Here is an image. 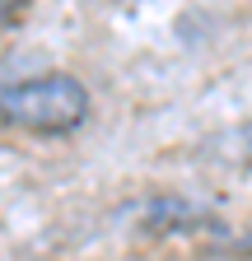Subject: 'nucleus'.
Listing matches in <instances>:
<instances>
[{
    "label": "nucleus",
    "mask_w": 252,
    "mask_h": 261,
    "mask_svg": "<svg viewBox=\"0 0 252 261\" xmlns=\"http://www.w3.org/2000/svg\"><path fill=\"white\" fill-rule=\"evenodd\" d=\"M89 117V89L75 75H38L0 89V121L28 136H66Z\"/></svg>",
    "instance_id": "obj_1"
},
{
    "label": "nucleus",
    "mask_w": 252,
    "mask_h": 261,
    "mask_svg": "<svg viewBox=\"0 0 252 261\" xmlns=\"http://www.w3.org/2000/svg\"><path fill=\"white\" fill-rule=\"evenodd\" d=\"M145 224L149 228H164V233H173V228H206L210 224V210L196 205V201H154L145 210Z\"/></svg>",
    "instance_id": "obj_2"
},
{
    "label": "nucleus",
    "mask_w": 252,
    "mask_h": 261,
    "mask_svg": "<svg viewBox=\"0 0 252 261\" xmlns=\"http://www.w3.org/2000/svg\"><path fill=\"white\" fill-rule=\"evenodd\" d=\"M210 154H215V163H234V168H247V163H252V121H243V126L224 130V136H215Z\"/></svg>",
    "instance_id": "obj_3"
},
{
    "label": "nucleus",
    "mask_w": 252,
    "mask_h": 261,
    "mask_svg": "<svg viewBox=\"0 0 252 261\" xmlns=\"http://www.w3.org/2000/svg\"><path fill=\"white\" fill-rule=\"evenodd\" d=\"M224 252H243V256H252V233H243V238H229V243H224Z\"/></svg>",
    "instance_id": "obj_4"
},
{
    "label": "nucleus",
    "mask_w": 252,
    "mask_h": 261,
    "mask_svg": "<svg viewBox=\"0 0 252 261\" xmlns=\"http://www.w3.org/2000/svg\"><path fill=\"white\" fill-rule=\"evenodd\" d=\"M23 0H0V14H10V10H19Z\"/></svg>",
    "instance_id": "obj_5"
}]
</instances>
